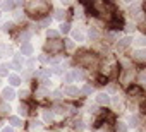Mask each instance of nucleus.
Masks as SVG:
<instances>
[{"label":"nucleus","mask_w":146,"mask_h":132,"mask_svg":"<svg viewBox=\"0 0 146 132\" xmlns=\"http://www.w3.org/2000/svg\"><path fill=\"white\" fill-rule=\"evenodd\" d=\"M28 7H29L31 12H35V11H36V12H46V11H48V5H46L45 2H31Z\"/></svg>","instance_id":"1"},{"label":"nucleus","mask_w":146,"mask_h":132,"mask_svg":"<svg viewBox=\"0 0 146 132\" xmlns=\"http://www.w3.org/2000/svg\"><path fill=\"white\" fill-rule=\"evenodd\" d=\"M45 48H46V50H50V51H55V53H57V51H60V50L64 48V43H62V41L53 40V41H48V43L45 45Z\"/></svg>","instance_id":"2"},{"label":"nucleus","mask_w":146,"mask_h":132,"mask_svg":"<svg viewBox=\"0 0 146 132\" xmlns=\"http://www.w3.org/2000/svg\"><path fill=\"white\" fill-rule=\"evenodd\" d=\"M62 93H64L65 96H69V98H78L79 89H78L76 86H70V84H69V86H65V88H64V91H62Z\"/></svg>","instance_id":"3"},{"label":"nucleus","mask_w":146,"mask_h":132,"mask_svg":"<svg viewBox=\"0 0 146 132\" xmlns=\"http://www.w3.org/2000/svg\"><path fill=\"white\" fill-rule=\"evenodd\" d=\"M2 98H4L5 101H12V100L16 98V93H14V89H12V88H5V89L2 91Z\"/></svg>","instance_id":"4"},{"label":"nucleus","mask_w":146,"mask_h":132,"mask_svg":"<svg viewBox=\"0 0 146 132\" xmlns=\"http://www.w3.org/2000/svg\"><path fill=\"white\" fill-rule=\"evenodd\" d=\"M23 63H24V58H23V55H14V62L11 63L12 67L19 71V69H23Z\"/></svg>","instance_id":"5"},{"label":"nucleus","mask_w":146,"mask_h":132,"mask_svg":"<svg viewBox=\"0 0 146 132\" xmlns=\"http://www.w3.org/2000/svg\"><path fill=\"white\" fill-rule=\"evenodd\" d=\"M132 60H136V62H144V60H146L144 50H136V51L132 53Z\"/></svg>","instance_id":"6"},{"label":"nucleus","mask_w":146,"mask_h":132,"mask_svg":"<svg viewBox=\"0 0 146 132\" xmlns=\"http://www.w3.org/2000/svg\"><path fill=\"white\" fill-rule=\"evenodd\" d=\"M96 103H98V105H108V103H110V96H108L107 93H100V94L96 96Z\"/></svg>","instance_id":"7"},{"label":"nucleus","mask_w":146,"mask_h":132,"mask_svg":"<svg viewBox=\"0 0 146 132\" xmlns=\"http://www.w3.org/2000/svg\"><path fill=\"white\" fill-rule=\"evenodd\" d=\"M100 36H102V34H100V31H98L96 28H90V31H88V38H90L91 41H96Z\"/></svg>","instance_id":"8"},{"label":"nucleus","mask_w":146,"mask_h":132,"mask_svg":"<svg viewBox=\"0 0 146 132\" xmlns=\"http://www.w3.org/2000/svg\"><path fill=\"white\" fill-rule=\"evenodd\" d=\"M52 74V71L50 69H40V71H36V77L38 79H43V81H46V77Z\"/></svg>","instance_id":"9"},{"label":"nucleus","mask_w":146,"mask_h":132,"mask_svg":"<svg viewBox=\"0 0 146 132\" xmlns=\"http://www.w3.org/2000/svg\"><path fill=\"white\" fill-rule=\"evenodd\" d=\"M21 53H23V55H33V46H31V43H23V45H21Z\"/></svg>","instance_id":"10"},{"label":"nucleus","mask_w":146,"mask_h":132,"mask_svg":"<svg viewBox=\"0 0 146 132\" xmlns=\"http://www.w3.org/2000/svg\"><path fill=\"white\" fill-rule=\"evenodd\" d=\"M127 125H129V127H137V125H139L137 115H129V117H127Z\"/></svg>","instance_id":"11"},{"label":"nucleus","mask_w":146,"mask_h":132,"mask_svg":"<svg viewBox=\"0 0 146 132\" xmlns=\"http://www.w3.org/2000/svg\"><path fill=\"white\" fill-rule=\"evenodd\" d=\"M72 38H74V41H84V34H83V31H79V29H74L72 31Z\"/></svg>","instance_id":"12"},{"label":"nucleus","mask_w":146,"mask_h":132,"mask_svg":"<svg viewBox=\"0 0 146 132\" xmlns=\"http://www.w3.org/2000/svg\"><path fill=\"white\" fill-rule=\"evenodd\" d=\"M9 69H12V65L11 63H2L0 65V76H9Z\"/></svg>","instance_id":"13"},{"label":"nucleus","mask_w":146,"mask_h":132,"mask_svg":"<svg viewBox=\"0 0 146 132\" xmlns=\"http://www.w3.org/2000/svg\"><path fill=\"white\" fill-rule=\"evenodd\" d=\"M9 82H11V86H19L21 84V77L16 76V74H9Z\"/></svg>","instance_id":"14"},{"label":"nucleus","mask_w":146,"mask_h":132,"mask_svg":"<svg viewBox=\"0 0 146 132\" xmlns=\"http://www.w3.org/2000/svg\"><path fill=\"white\" fill-rule=\"evenodd\" d=\"M131 45V38H124V40H120L119 43H117V48L119 50H124V48H127Z\"/></svg>","instance_id":"15"},{"label":"nucleus","mask_w":146,"mask_h":132,"mask_svg":"<svg viewBox=\"0 0 146 132\" xmlns=\"http://www.w3.org/2000/svg\"><path fill=\"white\" fill-rule=\"evenodd\" d=\"M28 113H29V108H28V105H26V103H21V105H19V115L26 117Z\"/></svg>","instance_id":"16"},{"label":"nucleus","mask_w":146,"mask_h":132,"mask_svg":"<svg viewBox=\"0 0 146 132\" xmlns=\"http://www.w3.org/2000/svg\"><path fill=\"white\" fill-rule=\"evenodd\" d=\"M72 79H79V81L84 79V72H83L81 69H76L74 72H72Z\"/></svg>","instance_id":"17"},{"label":"nucleus","mask_w":146,"mask_h":132,"mask_svg":"<svg viewBox=\"0 0 146 132\" xmlns=\"http://www.w3.org/2000/svg\"><path fill=\"white\" fill-rule=\"evenodd\" d=\"M43 120H45V122H52V120H53V113H52L50 110H45V112H43Z\"/></svg>","instance_id":"18"},{"label":"nucleus","mask_w":146,"mask_h":132,"mask_svg":"<svg viewBox=\"0 0 146 132\" xmlns=\"http://www.w3.org/2000/svg\"><path fill=\"white\" fill-rule=\"evenodd\" d=\"M9 123H12V127H19L21 125V118L19 117H9Z\"/></svg>","instance_id":"19"},{"label":"nucleus","mask_w":146,"mask_h":132,"mask_svg":"<svg viewBox=\"0 0 146 132\" xmlns=\"http://www.w3.org/2000/svg\"><path fill=\"white\" fill-rule=\"evenodd\" d=\"M139 12H141L139 5H132V7L129 9V14H131V16H134V17H136V16H139Z\"/></svg>","instance_id":"20"},{"label":"nucleus","mask_w":146,"mask_h":132,"mask_svg":"<svg viewBox=\"0 0 146 132\" xmlns=\"http://www.w3.org/2000/svg\"><path fill=\"white\" fill-rule=\"evenodd\" d=\"M55 112H57L58 115H65V113H67V106H64V105H57V106H55Z\"/></svg>","instance_id":"21"},{"label":"nucleus","mask_w":146,"mask_h":132,"mask_svg":"<svg viewBox=\"0 0 146 132\" xmlns=\"http://www.w3.org/2000/svg\"><path fill=\"white\" fill-rule=\"evenodd\" d=\"M79 93H83V94H86V96H88V94H91V93H93V86L86 84V86H84V88H83V89H81Z\"/></svg>","instance_id":"22"},{"label":"nucleus","mask_w":146,"mask_h":132,"mask_svg":"<svg viewBox=\"0 0 146 132\" xmlns=\"http://www.w3.org/2000/svg\"><path fill=\"white\" fill-rule=\"evenodd\" d=\"M0 7L4 11H11V9H14V2H4V4H0Z\"/></svg>","instance_id":"23"},{"label":"nucleus","mask_w":146,"mask_h":132,"mask_svg":"<svg viewBox=\"0 0 146 132\" xmlns=\"http://www.w3.org/2000/svg\"><path fill=\"white\" fill-rule=\"evenodd\" d=\"M115 129H117V132H127V125L122 123V122H119V123L115 125Z\"/></svg>","instance_id":"24"},{"label":"nucleus","mask_w":146,"mask_h":132,"mask_svg":"<svg viewBox=\"0 0 146 132\" xmlns=\"http://www.w3.org/2000/svg\"><path fill=\"white\" fill-rule=\"evenodd\" d=\"M69 31H70V26H69L67 22H62V24H60V33L65 34V33H69Z\"/></svg>","instance_id":"25"},{"label":"nucleus","mask_w":146,"mask_h":132,"mask_svg":"<svg viewBox=\"0 0 146 132\" xmlns=\"http://www.w3.org/2000/svg\"><path fill=\"white\" fill-rule=\"evenodd\" d=\"M29 38H31V33H29V31H24V33L21 34V41H23V43H28Z\"/></svg>","instance_id":"26"},{"label":"nucleus","mask_w":146,"mask_h":132,"mask_svg":"<svg viewBox=\"0 0 146 132\" xmlns=\"http://www.w3.org/2000/svg\"><path fill=\"white\" fill-rule=\"evenodd\" d=\"M127 94H141V89L136 88V86H134V88H129V89H127Z\"/></svg>","instance_id":"27"},{"label":"nucleus","mask_w":146,"mask_h":132,"mask_svg":"<svg viewBox=\"0 0 146 132\" xmlns=\"http://www.w3.org/2000/svg\"><path fill=\"white\" fill-rule=\"evenodd\" d=\"M55 17L62 21V19L65 17V12H64V11H60V9H57V11H55Z\"/></svg>","instance_id":"28"},{"label":"nucleus","mask_w":146,"mask_h":132,"mask_svg":"<svg viewBox=\"0 0 146 132\" xmlns=\"http://www.w3.org/2000/svg\"><path fill=\"white\" fill-rule=\"evenodd\" d=\"M50 22H52V19H50V17H45V19H41V21H40V26L46 28V26H50Z\"/></svg>","instance_id":"29"},{"label":"nucleus","mask_w":146,"mask_h":132,"mask_svg":"<svg viewBox=\"0 0 146 132\" xmlns=\"http://www.w3.org/2000/svg\"><path fill=\"white\" fill-rule=\"evenodd\" d=\"M48 94V91L45 89V88H40L38 91H36V96H40V98H43V96H46Z\"/></svg>","instance_id":"30"},{"label":"nucleus","mask_w":146,"mask_h":132,"mask_svg":"<svg viewBox=\"0 0 146 132\" xmlns=\"http://www.w3.org/2000/svg\"><path fill=\"white\" fill-rule=\"evenodd\" d=\"M48 38H57L58 36V31H55V29H48Z\"/></svg>","instance_id":"31"},{"label":"nucleus","mask_w":146,"mask_h":132,"mask_svg":"<svg viewBox=\"0 0 146 132\" xmlns=\"http://www.w3.org/2000/svg\"><path fill=\"white\" fill-rule=\"evenodd\" d=\"M5 51H7V46L0 43V57H5Z\"/></svg>","instance_id":"32"},{"label":"nucleus","mask_w":146,"mask_h":132,"mask_svg":"<svg viewBox=\"0 0 146 132\" xmlns=\"http://www.w3.org/2000/svg\"><path fill=\"white\" fill-rule=\"evenodd\" d=\"M40 127H41V123H40L38 120H33V122H31V129H33V130H35V129H40Z\"/></svg>","instance_id":"33"},{"label":"nucleus","mask_w":146,"mask_h":132,"mask_svg":"<svg viewBox=\"0 0 146 132\" xmlns=\"http://www.w3.org/2000/svg\"><path fill=\"white\" fill-rule=\"evenodd\" d=\"M95 58L93 57H81V62H84V63H90V62H93Z\"/></svg>","instance_id":"34"},{"label":"nucleus","mask_w":146,"mask_h":132,"mask_svg":"<svg viewBox=\"0 0 146 132\" xmlns=\"http://www.w3.org/2000/svg\"><path fill=\"white\" fill-rule=\"evenodd\" d=\"M26 67H28V69H33V67H35V60H33V58H29V60L26 62Z\"/></svg>","instance_id":"35"},{"label":"nucleus","mask_w":146,"mask_h":132,"mask_svg":"<svg viewBox=\"0 0 146 132\" xmlns=\"http://www.w3.org/2000/svg\"><path fill=\"white\" fill-rule=\"evenodd\" d=\"M52 72H55V74H62V72H64V69L60 67V65H57V67H53V71H52Z\"/></svg>","instance_id":"36"},{"label":"nucleus","mask_w":146,"mask_h":132,"mask_svg":"<svg viewBox=\"0 0 146 132\" xmlns=\"http://www.w3.org/2000/svg\"><path fill=\"white\" fill-rule=\"evenodd\" d=\"M64 81L65 82H72V81H74V79H72V74H65L64 76Z\"/></svg>","instance_id":"37"},{"label":"nucleus","mask_w":146,"mask_h":132,"mask_svg":"<svg viewBox=\"0 0 146 132\" xmlns=\"http://www.w3.org/2000/svg\"><path fill=\"white\" fill-rule=\"evenodd\" d=\"M65 46H67L69 50H72V48H74V43H72V40H67V41H65Z\"/></svg>","instance_id":"38"},{"label":"nucleus","mask_w":146,"mask_h":132,"mask_svg":"<svg viewBox=\"0 0 146 132\" xmlns=\"http://www.w3.org/2000/svg\"><path fill=\"white\" fill-rule=\"evenodd\" d=\"M136 43H137V45H139V46H143V45H144V43H146V41H144V38H143V36H139V38H137V40H136Z\"/></svg>","instance_id":"39"},{"label":"nucleus","mask_w":146,"mask_h":132,"mask_svg":"<svg viewBox=\"0 0 146 132\" xmlns=\"http://www.w3.org/2000/svg\"><path fill=\"white\" fill-rule=\"evenodd\" d=\"M52 96H53L55 100H58V98L62 96V91H53V94H52Z\"/></svg>","instance_id":"40"},{"label":"nucleus","mask_w":146,"mask_h":132,"mask_svg":"<svg viewBox=\"0 0 146 132\" xmlns=\"http://www.w3.org/2000/svg\"><path fill=\"white\" fill-rule=\"evenodd\" d=\"M4 29H5V31L12 29V22H5V24H4Z\"/></svg>","instance_id":"41"},{"label":"nucleus","mask_w":146,"mask_h":132,"mask_svg":"<svg viewBox=\"0 0 146 132\" xmlns=\"http://www.w3.org/2000/svg\"><path fill=\"white\" fill-rule=\"evenodd\" d=\"M107 40H108L110 43H112V41H115V34H112V33H110V34H107Z\"/></svg>","instance_id":"42"},{"label":"nucleus","mask_w":146,"mask_h":132,"mask_svg":"<svg viewBox=\"0 0 146 132\" xmlns=\"http://www.w3.org/2000/svg\"><path fill=\"white\" fill-rule=\"evenodd\" d=\"M40 62H43V63H46L48 62V57H45V55H40V58H38Z\"/></svg>","instance_id":"43"},{"label":"nucleus","mask_w":146,"mask_h":132,"mask_svg":"<svg viewBox=\"0 0 146 132\" xmlns=\"http://www.w3.org/2000/svg\"><path fill=\"white\" fill-rule=\"evenodd\" d=\"M19 96H21V98H26V96H28V91H26V89L19 91Z\"/></svg>","instance_id":"44"},{"label":"nucleus","mask_w":146,"mask_h":132,"mask_svg":"<svg viewBox=\"0 0 146 132\" xmlns=\"http://www.w3.org/2000/svg\"><path fill=\"white\" fill-rule=\"evenodd\" d=\"M9 110H11L9 105H2V112H9Z\"/></svg>","instance_id":"45"},{"label":"nucleus","mask_w":146,"mask_h":132,"mask_svg":"<svg viewBox=\"0 0 146 132\" xmlns=\"http://www.w3.org/2000/svg\"><path fill=\"white\" fill-rule=\"evenodd\" d=\"M2 132H12V127H5V129H2Z\"/></svg>","instance_id":"46"},{"label":"nucleus","mask_w":146,"mask_h":132,"mask_svg":"<svg viewBox=\"0 0 146 132\" xmlns=\"http://www.w3.org/2000/svg\"><path fill=\"white\" fill-rule=\"evenodd\" d=\"M76 127H78V129L81 130V129H83V122H78V123H76Z\"/></svg>","instance_id":"47"}]
</instances>
